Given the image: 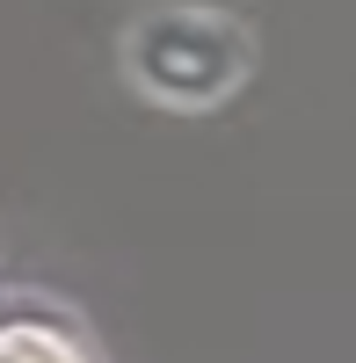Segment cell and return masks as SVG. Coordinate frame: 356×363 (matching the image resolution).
Listing matches in <instances>:
<instances>
[{
    "label": "cell",
    "mask_w": 356,
    "mask_h": 363,
    "mask_svg": "<svg viewBox=\"0 0 356 363\" xmlns=\"http://www.w3.org/2000/svg\"><path fill=\"white\" fill-rule=\"evenodd\" d=\"M0 363H87L73 335H58V327H37V320H15L0 327Z\"/></svg>",
    "instance_id": "obj_2"
},
{
    "label": "cell",
    "mask_w": 356,
    "mask_h": 363,
    "mask_svg": "<svg viewBox=\"0 0 356 363\" xmlns=\"http://www.w3.org/2000/svg\"><path fill=\"white\" fill-rule=\"evenodd\" d=\"M240 58H247V44L226 15H189V44H182L174 15H153L138 29V73L167 102H218L240 73Z\"/></svg>",
    "instance_id": "obj_1"
}]
</instances>
